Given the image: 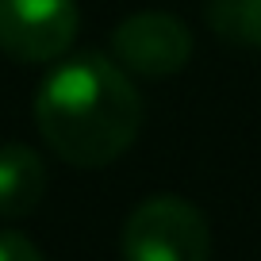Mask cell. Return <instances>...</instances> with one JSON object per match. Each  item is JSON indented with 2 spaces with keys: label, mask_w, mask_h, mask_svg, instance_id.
<instances>
[{
  "label": "cell",
  "mask_w": 261,
  "mask_h": 261,
  "mask_svg": "<svg viewBox=\"0 0 261 261\" xmlns=\"http://www.w3.org/2000/svg\"><path fill=\"white\" fill-rule=\"evenodd\" d=\"M35 127L62 162L104 169L135 146L142 130L139 85L100 50L65 54L35 89Z\"/></svg>",
  "instance_id": "1"
},
{
  "label": "cell",
  "mask_w": 261,
  "mask_h": 261,
  "mask_svg": "<svg viewBox=\"0 0 261 261\" xmlns=\"http://www.w3.org/2000/svg\"><path fill=\"white\" fill-rule=\"evenodd\" d=\"M123 261H212L207 215L185 196H150L123 223Z\"/></svg>",
  "instance_id": "2"
},
{
  "label": "cell",
  "mask_w": 261,
  "mask_h": 261,
  "mask_svg": "<svg viewBox=\"0 0 261 261\" xmlns=\"http://www.w3.org/2000/svg\"><path fill=\"white\" fill-rule=\"evenodd\" d=\"M77 0H0V50L16 62L46 65L73 50Z\"/></svg>",
  "instance_id": "3"
},
{
  "label": "cell",
  "mask_w": 261,
  "mask_h": 261,
  "mask_svg": "<svg viewBox=\"0 0 261 261\" xmlns=\"http://www.w3.org/2000/svg\"><path fill=\"white\" fill-rule=\"evenodd\" d=\"M192 31L173 12H130L112 31V58L130 77L165 81L180 73L192 58Z\"/></svg>",
  "instance_id": "4"
},
{
  "label": "cell",
  "mask_w": 261,
  "mask_h": 261,
  "mask_svg": "<svg viewBox=\"0 0 261 261\" xmlns=\"http://www.w3.org/2000/svg\"><path fill=\"white\" fill-rule=\"evenodd\" d=\"M46 196V165L23 142H0V215H31Z\"/></svg>",
  "instance_id": "5"
},
{
  "label": "cell",
  "mask_w": 261,
  "mask_h": 261,
  "mask_svg": "<svg viewBox=\"0 0 261 261\" xmlns=\"http://www.w3.org/2000/svg\"><path fill=\"white\" fill-rule=\"evenodd\" d=\"M204 19L230 46H261V0H204Z\"/></svg>",
  "instance_id": "6"
},
{
  "label": "cell",
  "mask_w": 261,
  "mask_h": 261,
  "mask_svg": "<svg viewBox=\"0 0 261 261\" xmlns=\"http://www.w3.org/2000/svg\"><path fill=\"white\" fill-rule=\"evenodd\" d=\"M0 261H42L39 246L19 230H0Z\"/></svg>",
  "instance_id": "7"
}]
</instances>
